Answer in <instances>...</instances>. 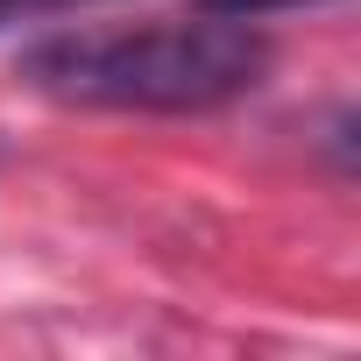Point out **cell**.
<instances>
[{
    "instance_id": "obj_1",
    "label": "cell",
    "mask_w": 361,
    "mask_h": 361,
    "mask_svg": "<svg viewBox=\"0 0 361 361\" xmlns=\"http://www.w3.org/2000/svg\"><path fill=\"white\" fill-rule=\"evenodd\" d=\"M22 78L64 106L114 114H213L269 78V36L234 15L50 36L22 57Z\"/></svg>"
},
{
    "instance_id": "obj_2",
    "label": "cell",
    "mask_w": 361,
    "mask_h": 361,
    "mask_svg": "<svg viewBox=\"0 0 361 361\" xmlns=\"http://www.w3.org/2000/svg\"><path fill=\"white\" fill-rule=\"evenodd\" d=\"M199 15H234V22H255V15H276V8H305V0H192Z\"/></svg>"
},
{
    "instance_id": "obj_3",
    "label": "cell",
    "mask_w": 361,
    "mask_h": 361,
    "mask_svg": "<svg viewBox=\"0 0 361 361\" xmlns=\"http://www.w3.org/2000/svg\"><path fill=\"white\" fill-rule=\"evenodd\" d=\"M15 15H29V0H0V22H15Z\"/></svg>"
},
{
    "instance_id": "obj_4",
    "label": "cell",
    "mask_w": 361,
    "mask_h": 361,
    "mask_svg": "<svg viewBox=\"0 0 361 361\" xmlns=\"http://www.w3.org/2000/svg\"><path fill=\"white\" fill-rule=\"evenodd\" d=\"M29 8H64V0H29Z\"/></svg>"
}]
</instances>
